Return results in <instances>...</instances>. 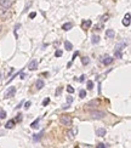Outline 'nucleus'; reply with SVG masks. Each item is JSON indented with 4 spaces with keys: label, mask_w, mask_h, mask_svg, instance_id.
Segmentation results:
<instances>
[{
    "label": "nucleus",
    "mask_w": 131,
    "mask_h": 148,
    "mask_svg": "<svg viewBox=\"0 0 131 148\" xmlns=\"http://www.w3.org/2000/svg\"><path fill=\"white\" fill-rule=\"evenodd\" d=\"M72 121H73V119H72L70 115L63 114V115L60 117V123H61L62 125H64V126H70V125H72Z\"/></svg>",
    "instance_id": "1"
},
{
    "label": "nucleus",
    "mask_w": 131,
    "mask_h": 148,
    "mask_svg": "<svg viewBox=\"0 0 131 148\" xmlns=\"http://www.w3.org/2000/svg\"><path fill=\"white\" fill-rule=\"evenodd\" d=\"M10 16H11V13L7 9L0 6V18H1V20H6V18H9Z\"/></svg>",
    "instance_id": "2"
},
{
    "label": "nucleus",
    "mask_w": 131,
    "mask_h": 148,
    "mask_svg": "<svg viewBox=\"0 0 131 148\" xmlns=\"http://www.w3.org/2000/svg\"><path fill=\"white\" fill-rule=\"evenodd\" d=\"M103 117H106L104 112H100V110H93V112H91L92 119H102Z\"/></svg>",
    "instance_id": "3"
},
{
    "label": "nucleus",
    "mask_w": 131,
    "mask_h": 148,
    "mask_svg": "<svg viewBox=\"0 0 131 148\" xmlns=\"http://www.w3.org/2000/svg\"><path fill=\"white\" fill-rule=\"evenodd\" d=\"M77 135H78V127H77V126L72 127V130H69V131H68V136H69V138H70V140H73V138L75 137Z\"/></svg>",
    "instance_id": "4"
},
{
    "label": "nucleus",
    "mask_w": 131,
    "mask_h": 148,
    "mask_svg": "<svg viewBox=\"0 0 131 148\" xmlns=\"http://www.w3.org/2000/svg\"><path fill=\"white\" fill-rule=\"evenodd\" d=\"M101 61H102V63H103L104 66H108V64H110V63H113L114 58H112L110 56H104V57L101 58Z\"/></svg>",
    "instance_id": "5"
},
{
    "label": "nucleus",
    "mask_w": 131,
    "mask_h": 148,
    "mask_svg": "<svg viewBox=\"0 0 131 148\" xmlns=\"http://www.w3.org/2000/svg\"><path fill=\"white\" fill-rule=\"evenodd\" d=\"M15 94H16V87H10V89L6 91L5 97H6V98H11V97L15 96Z\"/></svg>",
    "instance_id": "6"
},
{
    "label": "nucleus",
    "mask_w": 131,
    "mask_h": 148,
    "mask_svg": "<svg viewBox=\"0 0 131 148\" xmlns=\"http://www.w3.org/2000/svg\"><path fill=\"white\" fill-rule=\"evenodd\" d=\"M11 5H12V3L10 1V0H0V6H1V7L9 9Z\"/></svg>",
    "instance_id": "7"
},
{
    "label": "nucleus",
    "mask_w": 131,
    "mask_h": 148,
    "mask_svg": "<svg viewBox=\"0 0 131 148\" xmlns=\"http://www.w3.org/2000/svg\"><path fill=\"white\" fill-rule=\"evenodd\" d=\"M28 68L30 70H35V69H38V61L36 60H33L29 64H28Z\"/></svg>",
    "instance_id": "8"
},
{
    "label": "nucleus",
    "mask_w": 131,
    "mask_h": 148,
    "mask_svg": "<svg viewBox=\"0 0 131 148\" xmlns=\"http://www.w3.org/2000/svg\"><path fill=\"white\" fill-rule=\"evenodd\" d=\"M125 46H126V43L125 41H121V43H119V44H117L115 45V50L114 51H123L124 49H125Z\"/></svg>",
    "instance_id": "9"
},
{
    "label": "nucleus",
    "mask_w": 131,
    "mask_h": 148,
    "mask_svg": "<svg viewBox=\"0 0 131 148\" xmlns=\"http://www.w3.org/2000/svg\"><path fill=\"white\" fill-rule=\"evenodd\" d=\"M123 24H124L125 27H129V26H130V13H129V12H127V13L125 15V17H124Z\"/></svg>",
    "instance_id": "10"
},
{
    "label": "nucleus",
    "mask_w": 131,
    "mask_h": 148,
    "mask_svg": "<svg viewBox=\"0 0 131 148\" xmlns=\"http://www.w3.org/2000/svg\"><path fill=\"white\" fill-rule=\"evenodd\" d=\"M106 36H107V38H109V39L114 38V36H115V32L113 29H107L106 30Z\"/></svg>",
    "instance_id": "11"
},
{
    "label": "nucleus",
    "mask_w": 131,
    "mask_h": 148,
    "mask_svg": "<svg viewBox=\"0 0 131 148\" xmlns=\"http://www.w3.org/2000/svg\"><path fill=\"white\" fill-rule=\"evenodd\" d=\"M96 135H97V136H100V137L106 136V129H103V127L97 129V130H96Z\"/></svg>",
    "instance_id": "12"
},
{
    "label": "nucleus",
    "mask_w": 131,
    "mask_h": 148,
    "mask_svg": "<svg viewBox=\"0 0 131 148\" xmlns=\"http://www.w3.org/2000/svg\"><path fill=\"white\" fill-rule=\"evenodd\" d=\"M81 27H83V29H84V30H87V29L91 27V21H90V20L84 21V22L81 23Z\"/></svg>",
    "instance_id": "13"
},
{
    "label": "nucleus",
    "mask_w": 131,
    "mask_h": 148,
    "mask_svg": "<svg viewBox=\"0 0 131 148\" xmlns=\"http://www.w3.org/2000/svg\"><path fill=\"white\" fill-rule=\"evenodd\" d=\"M44 85H45L44 80H41V79H38V80H36V89H38V90H41V89L44 87Z\"/></svg>",
    "instance_id": "14"
},
{
    "label": "nucleus",
    "mask_w": 131,
    "mask_h": 148,
    "mask_svg": "<svg viewBox=\"0 0 131 148\" xmlns=\"http://www.w3.org/2000/svg\"><path fill=\"white\" fill-rule=\"evenodd\" d=\"M72 28H73V23H70V22H67V23H64L62 26V29L63 30H70Z\"/></svg>",
    "instance_id": "15"
},
{
    "label": "nucleus",
    "mask_w": 131,
    "mask_h": 148,
    "mask_svg": "<svg viewBox=\"0 0 131 148\" xmlns=\"http://www.w3.org/2000/svg\"><path fill=\"white\" fill-rule=\"evenodd\" d=\"M91 43H92L93 45L98 44V43H100V36H98V35H92V38H91Z\"/></svg>",
    "instance_id": "16"
},
{
    "label": "nucleus",
    "mask_w": 131,
    "mask_h": 148,
    "mask_svg": "<svg viewBox=\"0 0 131 148\" xmlns=\"http://www.w3.org/2000/svg\"><path fill=\"white\" fill-rule=\"evenodd\" d=\"M15 123H16V121H15L13 119L9 120V121L6 123V125H5V126H6V129H12V127L15 126Z\"/></svg>",
    "instance_id": "17"
},
{
    "label": "nucleus",
    "mask_w": 131,
    "mask_h": 148,
    "mask_svg": "<svg viewBox=\"0 0 131 148\" xmlns=\"http://www.w3.org/2000/svg\"><path fill=\"white\" fill-rule=\"evenodd\" d=\"M39 121H40V118L35 119V120L30 124V127H32V129H36V127H38V125H39Z\"/></svg>",
    "instance_id": "18"
},
{
    "label": "nucleus",
    "mask_w": 131,
    "mask_h": 148,
    "mask_svg": "<svg viewBox=\"0 0 131 148\" xmlns=\"http://www.w3.org/2000/svg\"><path fill=\"white\" fill-rule=\"evenodd\" d=\"M64 47L67 49V51H70V50L73 49V45H72V43H70V41L66 40V41H64Z\"/></svg>",
    "instance_id": "19"
},
{
    "label": "nucleus",
    "mask_w": 131,
    "mask_h": 148,
    "mask_svg": "<svg viewBox=\"0 0 131 148\" xmlns=\"http://www.w3.org/2000/svg\"><path fill=\"white\" fill-rule=\"evenodd\" d=\"M43 134H44V132L41 131L40 134H35V135H33V140H34L35 142H36V141H39V140L41 138V136H43Z\"/></svg>",
    "instance_id": "20"
},
{
    "label": "nucleus",
    "mask_w": 131,
    "mask_h": 148,
    "mask_svg": "<svg viewBox=\"0 0 131 148\" xmlns=\"http://www.w3.org/2000/svg\"><path fill=\"white\" fill-rule=\"evenodd\" d=\"M81 63H83L84 66L89 64V63H90V58H89V57H86V56H85V57H83V58H81Z\"/></svg>",
    "instance_id": "21"
},
{
    "label": "nucleus",
    "mask_w": 131,
    "mask_h": 148,
    "mask_svg": "<svg viewBox=\"0 0 131 148\" xmlns=\"http://www.w3.org/2000/svg\"><path fill=\"white\" fill-rule=\"evenodd\" d=\"M86 85H87V89H89V90H92V89H93V83H92L91 80H87Z\"/></svg>",
    "instance_id": "22"
},
{
    "label": "nucleus",
    "mask_w": 131,
    "mask_h": 148,
    "mask_svg": "<svg viewBox=\"0 0 131 148\" xmlns=\"http://www.w3.org/2000/svg\"><path fill=\"white\" fill-rule=\"evenodd\" d=\"M0 118H1V119L6 118V112H5L4 109H0Z\"/></svg>",
    "instance_id": "23"
},
{
    "label": "nucleus",
    "mask_w": 131,
    "mask_h": 148,
    "mask_svg": "<svg viewBox=\"0 0 131 148\" xmlns=\"http://www.w3.org/2000/svg\"><path fill=\"white\" fill-rule=\"evenodd\" d=\"M114 55H115L117 58H123V53L120 51H114Z\"/></svg>",
    "instance_id": "24"
},
{
    "label": "nucleus",
    "mask_w": 131,
    "mask_h": 148,
    "mask_svg": "<svg viewBox=\"0 0 131 148\" xmlns=\"http://www.w3.org/2000/svg\"><path fill=\"white\" fill-rule=\"evenodd\" d=\"M93 104H98V101H96V100H93V101H91V102H89L85 107H90V106H93Z\"/></svg>",
    "instance_id": "25"
},
{
    "label": "nucleus",
    "mask_w": 131,
    "mask_h": 148,
    "mask_svg": "<svg viewBox=\"0 0 131 148\" xmlns=\"http://www.w3.org/2000/svg\"><path fill=\"white\" fill-rule=\"evenodd\" d=\"M62 55H63V52H62V50H57V51H56V52H55V56H56V57H61V56H62Z\"/></svg>",
    "instance_id": "26"
},
{
    "label": "nucleus",
    "mask_w": 131,
    "mask_h": 148,
    "mask_svg": "<svg viewBox=\"0 0 131 148\" xmlns=\"http://www.w3.org/2000/svg\"><path fill=\"white\" fill-rule=\"evenodd\" d=\"M79 96H80L81 98H84V97L86 96V91H85V90H80V92H79Z\"/></svg>",
    "instance_id": "27"
},
{
    "label": "nucleus",
    "mask_w": 131,
    "mask_h": 148,
    "mask_svg": "<svg viewBox=\"0 0 131 148\" xmlns=\"http://www.w3.org/2000/svg\"><path fill=\"white\" fill-rule=\"evenodd\" d=\"M67 91L69 92V94H73V92H74V89H73V86L68 85V86H67Z\"/></svg>",
    "instance_id": "28"
},
{
    "label": "nucleus",
    "mask_w": 131,
    "mask_h": 148,
    "mask_svg": "<svg viewBox=\"0 0 131 148\" xmlns=\"http://www.w3.org/2000/svg\"><path fill=\"white\" fill-rule=\"evenodd\" d=\"M78 55H79V51L74 52V53H73V57H72V61H70V62H73L74 60H75V58H77V56H78Z\"/></svg>",
    "instance_id": "29"
},
{
    "label": "nucleus",
    "mask_w": 131,
    "mask_h": 148,
    "mask_svg": "<svg viewBox=\"0 0 131 148\" xmlns=\"http://www.w3.org/2000/svg\"><path fill=\"white\" fill-rule=\"evenodd\" d=\"M49 103H50V98H49V97H47V98H45V100L43 101V106H47Z\"/></svg>",
    "instance_id": "30"
},
{
    "label": "nucleus",
    "mask_w": 131,
    "mask_h": 148,
    "mask_svg": "<svg viewBox=\"0 0 131 148\" xmlns=\"http://www.w3.org/2000/svg\"><path fill=\"white\" fill-rule=\"evenodd\" d=\"M108 18H109V16L108 15H106V16H102V22H106V21H108Z\"/></svg>",
    "instance_id": "31"
},
{
    "label": "nucleus",
    "mask_w": 131,
    "mask_h": 148,
    "mask_svg": "<svg viewBox=\"0 0 131 148\" xmlns=\"http://www.w3.org/2000/svg\"><path fill=\"white\" fill-rule=\"evenodd\" d=\"M96 148H107V146H106L104 143H100V144L96 146Z\"/></svg>",
    "instance_id": "32"
},
{
    "label": "nucleus",
    "mask_w": 131,
    "mask_h": 148,
    "mask_svg": "<svg viewBox=\"0 0 131 148\" xmlns=\"http://www.w3.org/2000/svg\"><path fill=\"white\" fill-rule=\"evenodd\" d=\"M30 104H32V103H30V101H28V102H26V103H24V108H26V109H28V108L30 107Z\"/></svg>",
    "instance_id": "33"
},
{
    "label": "nucleus",
    "mask_w": 131,
    "mask_h": 148,
    "mask_svg": "<svg viewBox=\"0 0 131 148\" xmlns=\"http://www.w3.org/2000/svg\"><path fill=\"white\" fill-rule=\"evenodd\" d=\"M22 120V114H18L17 115V118H16V120L15 121H21Z\"/></svg>",
    "instance_id": "34"
},
{
    "label": "nucleus",
    "mask_w": 131,
    "mask_h": 148,
    "mask_svg": "<svg viewBox=\"0 0 131 148\" xmlns=\"http://www.w3.org/2000/svg\"><path fill=\"white\" fill-rule=\"evenodd\" d=\"M73 102V97H70V96H68V98H67V103L68 104H70Z\"/></svg>",
    "instance_id": "35"
},
{
    "label": "nucleus",
    "mask_w": 131,
    "mask_h": 148,
    "mask_svg": "<svg viewBox=\"0 0 131 148\" xmlns=\"http://www.w3.org/2000/svg\"><path fill=\"white\" fill-rule=\"evenodd\" d=\"M61 92H62V87H60L58 90H56V96H58V95H61Z\"/></svg>",
    "instance_id": "36"
},
{
    "label": "nucleus",
    "mask_w": 131,
    "mask_h": 148,
    "mask_svg": "<svg viewBox=\"0 0 131 148\" xmlns=\"http://www.w3.org/2000/svg\"><path fill=\"white\" fill-rule=\"evenodd\" d=\"M68 108H69V104L68 103H66V104L62 106V109H68Z\"/></svg>",
    "instance_id": "37"
},
{
    "label": "nucleus",
    "mask_w": 131,
    "mask_h": 148,
    "mask_svg": "<svg viewBox=\"0 0 131 148\" xmlns=\"http://www.w3.org/2000/svg\"><path fill=\"white\" fill-rule=\"evenodd\" d=\"M35 16H36V12H32V13L29 15V17H30V18H34Z\"/></svg>",
    "instance_id": "38"
},
{
    "label": "nucleus",
    "mask_w": 131,
    "mask_h": 148,
    "mask_svg": "<svg viewBox=\"0 0 131 148\" xmlns=\"http://www.w3.org/2000/svg\"><path fill=\"white\" fill-rule=\"evenodd\" d=\"M96 28H97V30H101V29L103 28V26H102V24H98V26H96Z\"/></svg>",
    "instance_id": "39"
},
{
    "label": "nucleus",
    "mask_w": 131,
    "mask_h": 148,
    "mask_svg": "<svg viewBox=\"0 0 131 148\" xmlns=\"http://www.w3.org/2000/svg\"><path fill=\"white\" fill-rule=\"evenodd\" d=\"M12 72H13V68H11V69H10V72L7 73V77H10V75H11V74H12Z\"/></svg>",
    "instance_id": "40"
},
{
    "label": "nucleus",
    "mask_w": 131,
    "mask_h": 148,
    "mask_svg": "<svg viewBox=\"0 0 131 148\" xmlns=\"http://www.w3.org/2000/svg\"><path fill=\"white\" fill-rule=\"evenodd\" d=\"M84 80H85V75H81L80 79H79V81H84Z\"/></svg>",
    "instance_id": "41"
},
{
    "label": "nucleus",
    "mask_w": 131,
    "mask_h": 148,
    "mask_svg": "<svg viewBox=\"0 0 131 148\" xmlns=\"http://www.w3.org/2000/svg\"><path fill=\"white\" fill-rule=\"evenodd\" d=\"M24 78H26V75H24L23 73H21V79H24Z\"/></svg>",
    "instance_id": "42"
},
{
    "label": "nucleus",
    "mask_w": 131,
    "mask_h": 148,
    "mask_svg": "<svg viewBox=\"0 0 131 148\" xmlns=\"http://www.w3.org/2000/svg\"><path fill=\"white\" fill-rule=\"evenodd\" d=\"M0 32H1V27H0Z\"/></svg>",
    "instance_id": "43"
},
{
    "label": "nucleus",
    "mask_w": 131,
    "mask_h": 148,
    "mask_svg": "<svg viewBox=\"0 0 131 148\" xmlns=\"http://www.w3.org/2000/svg\"><path fill=\"white\" fill-rule=\"evenodd\" d=\"M10 1H11V3H12V1H13V0H10Z\"/></svg>",
    "instance_id": "44"
}]
</instances>
